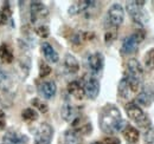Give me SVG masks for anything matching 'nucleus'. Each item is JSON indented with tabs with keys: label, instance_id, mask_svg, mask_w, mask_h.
<instances>
[{
	"label": "nucleus",
	"instance_id": "f257e3e1",
	"mask_svg": "<svg viewBox=\"0 0 154 144\" xmlns=\"http://www.w3.org/2000/svg\"><path fill=\"white\" fill-rule=\"evenodd\" d=\"M98 124L103 132L106 134H116L122 131L125 121L122 119L121 112L114 104H107L102 108L98 116Z\"/></svg>",
	"mask_w": 154,
	"mask_h": 144
},
{
	"label": "nucleus",
	"instance_id": "f03ea898",
	"mask_svg": "<svg viewBox=\"0 0 154 144\" xmlns=\"http://www.w3.org/2000/svg\"><path fill=\"white\" fill-rule=\"evenodd\" d=\"M141 82L142 80L135 79V78L128 77V76H123L117 86L119 96L123 99L133 98L135 94L139 93V91L141 89Z\"/></svg>",
	"mask_w": 154,
	"mask_h": 144
},
{
	"label": "nucleus",
	"instance_id": "7ed1b4c3",
	"mask_svg": "<svg viewBox=\"0 0 154 144\" xmlns=\"http://www.w3.org/2000/svg\"><path fill=\"white\" fill-rule=\"evenodd\" d=\"M145 1H128L126 6L131 19L140 26H145L149 21V16L145 8Z\"/></svg>",
	"mask_w": 154,
	"mask_h": 144
},
{
	"label": "nucleus",
	"instance_id": "20e7f679",
	"mask_svg": "<svg viewBox=\"0 0 154 144\" xmlns=\"http://www.w3.org/2000/svg\"><path fill=\"white\" fill-rule=\"evenodd\" d=\"M126 112H127V116L134 122L135 124L140 128H143V129H149L151 128V119L148 117V115L140 108L137 104H135L133 102L126 104Z\"/></svg>",
	"mask_w": 154,
	"mask_h": 144
},
{
	"label": "nucleus",
	"instance_id": "39448f33",
	"mask_svg": "<svg viewBox=\"0 0 154 144\" xmlns=\"http://www.w3.org/2000/svg\"><path fill=\"white\" fill-rule=\"evenodd\" d=\"M30 17L35 28L38 26L46 25V21L49 19V10L43 2L32 1L30 5Z\"/></svg>",
	"mask_w": 154,
	"mask_h": 144
},
{
	"label": "nucleus",
	"instance_id": "423d86ee",
	"mask_svg": "<svg viewBox=\"0 0 154 144\" xmlns=\"http://www.w3.org/2000/svg\"><path fill=\"white\" fill-rule=\"evenodd\" d=\"M145 31L142 30H139V31H135L134 33H132L131 36L126 37L122 41V46H121V53L125 54V56H128V54L135 53L141 44V41L145 39Z\"/></svg>",
	"mask_w": 154,
	"mask_h": 144
},
{
	"label": "nucleus",
	"instance_id": "0eeeda50",
	"mask_svg": "<svg viewBox=\"0 0 154 144\" xmlns=\"http://www.w3.org/2000/svg\"><path fill=\"white\" fill-rule=\"evenodd\" d=\"M82 85H83V90L84 94L89 98V99H96L98 93H100V82L97 80L96 77L91 76V74H87L83 77L82 80Z\"/></svg>",
	"mask_w": 154,
	"mask_h": 144
},
{
	"label": "nucleus",
	"instance_id": "6e6552de",
	"mask_svg": "<svg viewBox=\"0 0 154 144\" xmlns=\"http://www.w3.org/2000/svg\"><path fill=\"white\" fill-rule=\"evenodd\" d=\"M54 137V128L48 123H42L35 134V144H50Z\"/></svg>",
	"mask_w": 154,
	"mask_h": 144
},
{
	"label": "nucleus",
	"instance_id": "1a4fd4ad",
	"mask_svg": "<svg viewBox=\"0 0 154 144\" xmlns=\"http://www.w3.org/2000/svg\"><path fill=\"white\" fill-rule=\"evenodd\" d=\"M125 19V11L123 7L120 4H114L110 6L108 11V22L110 24V27H119Z\"/></svg>",
	"mask_w": 154,
	"mask_h": 144
},
{
	"label": "nucleus",
	"instance_id": "9d476101",
	"mask_svg": "<svg viewBox=\"0 0 154 144\" xmlns=\"http://www.w3.org/2000/svg\"><path fill=\"white\" fill-rule=\"evenodd\" d=\"M136 102L142 106H151L154 102V85H143L136 94Z\"/></svg>",
	"mask_w": 154,
	"mask_h": 144
},
{
	"label": "nucleus",
	"instance_id": "9b49d317",
	"mask_svg": "<svg viewBox=\"0 0 154 144\" xmlns=\"http://www.w3.org/2000/svg\"><path fill=\"white\" fill-rule=\"evenodd\" d=\"M88 66L93 74H100L104 68V57L101 52L90 54L88 58Z\"/></svg>",
	"mask_w": 154,
	"mask_h": 144
},
{
	"label": "nucleus",
	"instance_id": "f8f14e48",
	"mask_svg": "<svg viewBox=\"0 0 154 144\" xmlns=\"http://www.w3.org/2000/svg\"><path fill=\"white\" fill-rule=\"evenodd\" d=\"M125 76H128V77H132V78H135V79L142 80L143 70H142L141 64H140L136 59H131V60H128V63H127V65H126Z\"/></svg>",
	"mask_w": 154,
	"mask_h": 144
},
{
	"label": "nucleus",
	"instance_id": "ddd939ff",
	"mask_svg": "<svg viewBox=\"0 0 154 144\" xmlns=\"http://www.w3.org/2000/svg\"><path fill=\"white\" fill-rule=\"evenodd\" d=\"M79 112H81V111H79V108L74 106V105H71V104H69V103H65V104L62 106L60 116H62V118H63L65 122L72 123L77 117L81 116Z\"/></svg>",
	"mask_w": 154,
	"mask_h": 144
},
{
	"label": "nucleus",
	"instance_id": "4468645a",
	"mask_svg": "<svg viewBox=\"0 0 154 144\" xmlns=\"http://www.w3.org/2000/svg\"><path fill=\"white\" fill-rule=\"evenodd\" d=\"M26 142L27 137L25 135H21L13 130H8L2 137V144H25Z\"/></svg>",
	"mask_w": 154,
	"mask_h": 144
},
{
	"label": "nucleus",
	"instance_id": "2eb2a0df",
	"mask_svg": "<svg viewBox=\"0 0 154 144\" xmlns=\"http://www.w3.org/2000/svg\"><path fill=\"white\" fill-rule=\"evenodd\" d=\"M96 1H89V0H82V1H76L69 7V14L70 16H76L79 13H83L88 11L90 7L95 6Z\"/></svg>",
	"mask_w": 154,
	"mask_h": 144
},
{
	"label": "nucleus",
	"instance_id": "dca6fc26",
	"mask_svg": "<svg viewBox=\"0 0 154 144\" xmlns=\"http://www.w3.org/2000/svg\"><path fill=\"white\" fill-rule=\"evenodd\" d=\"M57 91V85L54 80H48V82H43L39 85V92L42 93V96L46 99H51Z\"/></svg>",
	"mask_w": 154,
	"mask_h": 144
},
{
	"label": "nucleus",
	"instance_id": "f3484780",
	"mask_svg": "<svg viewBox=\"0 0 154 144\" xmlns=\"http://www.w3.org/2000/svg\"><path fill=\"white\" fill-rule=\"evenodd\" d=\"M68 92L69 94H71L74 98H76L78 100L83 99V97L85 96L84 94V90H83V85H82V82L79 80H72L68 84Z\"/></svg>",
	"mask_w": 154,
	"mask_h": 144
},
{
	"label": "nucleus",
	"instance_id": "a211bd4d",
	"mask_svg": "<svg viewBox=\"0 0 154 144\" xmlns=\"http://www.w3.org/2000/svg\"><path fill=\"white\" fill-rule=\"evenodd\" d=\"M42 52L44 54L45 59L50 63H57L59 60V56L56 52V50L48 43V41H44L42 43Z\"/></svg>",
	"mask_w": 154,
	"mask_h": 144
},
{
	"label": "nucleus",
	"instance_id": "6ab92c4d",
	"mask_svg": "<svg viewBox=\"0 0 154 144\" xmlns=\"http://www.w3.org/2000/svg\"><path fill=\"white\" fill-rule=\"evenodd\" d=\"M122 135L125 137V140L129 144H135L139 138H140V134L139 130L132 125H126L122 129Z\"/></svg>",
	"mask_w": 154,
	"mask_h": 144
},
{
	"label": "nucleus",
	"instance_id": "aec40b11",
	"mask_svg": "<svg viewBox=\"0 0 154 144\" xmlns=\"http://www.w3.org/2000/svg\"><path fill=\"white\" fill-rule=\"evenodd\" d=\"M64 70L70 74H75L79 70V64L72 54H66L65 56V58H64Z\"/></svg>",
	"mask_w": 154,
	"mask_h": 144
},
{
	"label": "nucleus",
	"instance_id": "412c9836",
	"mask_svg": "<svg viewBox=\"0 0 154 144\" xmlns=\"http://www.w3.org/2000/svg\"><path fill=\"white\" fill-rule=\"evenodd\" d=\"M7 21H12V10L8 1L4 2L2 7L0 8V26L6 25Z\"/></svg>",
	"mask_w": 154,
	"mask_h": 144
},
{
	"label": "nucleus",
	"instance_id": "4be33fe9",
	"mask_svg": "<svg viewBox=\"0 0 154 144\" xmlns=\"http://www.w3.org/2000/svg\"><path fill=\"white\" fill-rule=\"evenodd\" d=\"M0 59L4 63H7V64H11L13 62V59H14L12 49L5 43H2L0 45Z\"/></svg>",
	"mask_w": 154,
	"mask_h": 144
},
{
	"label": "nucleus",
	"instance_id": "5701e85b",
	"mask_svg": "<svg viewBox=\"0 0 154 144\" xmlns=\"http://www.w3.org/2000/svg\"><path fill=\"white\" fill-rule=\"evenodd\" d=\"M64 140L66 144H82V135H79L76 130L70 129L64 132Z\"/></svg>",
	"mask_w": 154,
	"mask_h": 144
},
{
	"label": "nucleus",
	"instance_id": "b1692460",
	"mask_svg": "<svg viewBox=\"0 0 154 144\" xmlns=\"http://www.w3.org/2000/svg\"><path fill=\"white\" fill-rule=\"evenodd\" d=\"M30 68H31V59H30V57L24 56V58H20L19 69H20V72H21V77L23 78H25L29 74Z\"/></svg>",
	"mask_w": 154,
	"mask_h": 144
},
{
	"label": "nucleus",
	"instance_id": "393cba45",
	"mask_svg": "<svg viewBox=\"0 0 154 144\" xmlns=\"http://www.w3.org/2000/svg\"><path fill=\"white\" fill-rule=\"evenodd\" d=\"M21 117L25 122H35L38 118V113L35 109L32 108H26L24 109V111L21 112Z\"/></svg>",
	"mask_w": 154,
	"mask_h": 144
},
{
	"label": "nucleus",
	"instance_id": "a878e982",
	"mask_svg": "<svg viewBox=\"0 0 154 144\" xmlns=\"http://www.w3.org/2000/svg\"><path fill=\"white\" fill-rule=\"evenodd\" d=\"M11 84L10 74L0 66V90H6Z\"/></svg>",
	"mask_w": 154,
	"mask_h": 144
},
{
	"label": "nucleus",
	"instance_id": "bb28decb",
	"mask_svg": "<svg viewBox=\"0 0 154 144\" xmlns=\"http://www.w3.org/2000/svg\"><path fill=\"white\" fill-rule=\"evenodd\" d=\"M145 66L148 70H153L154 69V49H151L147 51V53L145 54Z\"/></svg>",
	"mask_w": 154,
	"mask_h": 144
},
{
	"label": "nucleus",
	"instance_id": "cd10ccee",
	"mask_svg": "<svg viewBox=\"0 0 154 144\" xmlns=\"http://www.w3.org/2000/svg\"><path fill=\"white\" fill-rule=\"evenodd\" d=\"M31 103H32V105L35 106L36 109H38L40 112H43V113H45V112H48V105H46V103H44L43 100H40L39 98H33L32 100H31Z\"/></svg>",
	"mask_w": 154,
	"mask_h": 144
},
{
	"label": "nucleus",
	"instance_id": "c85d7f7f",
	"mask_svg": "<svg viewBox=\"0 0 154 144\" xmlns=\"http://www.w3.org/2000/svg\"><path fill=\"white\" fill-rule=\"evenodd\" d=\"M50 73H51V68L45 62H40V64H39V77L44 78V77L49 76Z\"/></svg>",
	"mask_w": 154,
	"mask_h": 144
},
{
	"label": "nucleus",
	"instance_id": "c756f323",
	"mask_svg": "<svg viewBox=\"0 0 154 144\" xmlns=\"http://www.w3.org/2000/svg\"><path fill=\"white\" fill-rule=\"evenodd\" d=\"M36 33L42 38H48L50 34V30H49V26L48 25H43V26H38L35 28Z\"/></svg>",
	"mask_w": 154,
	"mask_h": 144
},
{
	"label": "nucleus",
	"instance_id": "7c9ffc66",
	"mask_svg": "<svg viewBox=\"0 0 154 144\" xmlns=\"http://www.w3.org/2000/svg\"><path fill=\"white\" fill-rule=\"evenodd\" d=\"M145 142L147 144H154V130L149 129L146 134H145Z\"/></svg>",
	"mask_w": 154,
	"mask_h": 144
},
{
	"label": "nucleus",
	"instance_id": "2f4dec72",
	"mask_svg": "<svg viewBox=\"0 0 154 144\" xmlns=\"http://www.w3.org/2000/svg\"><path fill=\"white\" fill-rule=\"evenodd\" d=\"M115 38H116V30H114V31H108L106 33V37H104L107 44H110Z\"/></svg>",
	"mask_w": 154,
	"mask_h": 144
},
{
	"label": "nucleus",
	"instance_id": "473e14b6",
	"mask_svg": "<svg viewBox=\"0 0 154 144\" xmlns=\"http://www.w3.org/2000/svg\"><path fill=\"white\" fill-rule=\"evenodd\" d=\"M103 144H120V140L117 137H106L103 140Z\"/></svg>",
	"mask_w": 154,
	"mask_h": 144
},
{
	"label": "nucleus",
	"instance_id": "72a5a7b5",
	"mask_svg": "<svg viewBox=\"0 0 154 144\" xmlns=\"http://www.w3.org/2000/svg\"><path fill=\"white\" fill-rule=\"evenodd\" d=\"M6 125V116L2 110H0V129H4Z\"/></svg>",
	"mask_w": 154,
	"mask_h": 144
},
{
	"label": "nucleus",
	"instance_id": "f704fd0d",
	"mask_svg": "<svg viewBox=\"0 0 154 144\" xmlns=\"http://www.w3.org/2000/svg\"><path fill=\"white\" fill-rule=\"evenodd\" d=\"M91 144H103L102 142H94V143H91Z\"/></svg>",
	"mask_w": 154,
	"mask_h": 144
}]
</instances>
